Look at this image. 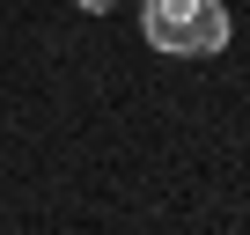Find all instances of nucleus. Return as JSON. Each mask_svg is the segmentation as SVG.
Returning <instances> with one entry per match:
<instances>
[{
	"mask_svg": "<svg viewBox=\"0 0 250 235\" xmlns=\"http://www.w3.org/2000/svg\"><path fill=\"white\" fill-rule=\"evenodd\" d=\"M140 37L162 59H221L235 22H228L221 0H147L140 8Z\"/></svg>",
	"mask_w": 250,
	"mask_h": 235,
	"instance_id": "1",
	"label": "nucleus"
},
{
	"mask_svg": "<svg viewBox=\"0 0 250 235\" xmlns=\"http://www.w3.org/2000/svg\"><path fill=\"white\" fill-rule=\"evenodd\" d=\"M74 8H81V15H110V8H118V0H74Z\"/></svg>",
	"mask_w": 250,
	"mask_h": 235,
	"instance_id": "2",
	"label": "nucleus"
}]
</instances>
